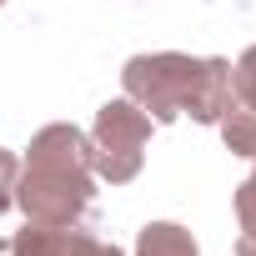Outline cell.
Wrapping results in <instances>:
<instances>
[{"mask_svg": "<svg viewBox=\"0 0 256 256\" xmlns=\"http://www.w3.org/2000/svg\"><path fill=\"white\" fill-rule=\"evenodd\" d=\"M120 86L161 126H171L181 116L216 126L236 100L231 96V60H221V56H176V50L131 56L120 70Z\"/></svg>", "mask_w": 256, "mask_h": 256, "instance_id": "6da1fadb", "label": "cell"}, {"mask_svg": "<svg viewBox=\"0 0 256 256\" xmlns=\"http://www.w3.org/2000/svg\"><path fill=\"white\" fill-rule=\"evenodd\" d=\"M96 196V161H90V136L76 126L56 120L30 136L26 166L16 176V206L26 221L40 226H76Z\"/></svg>", "mask_w": 256, "mask_h": 256, "instance_id": "7a4b0ae2", "label": "cell"}, {"mask_svg": "<svg viewBox=\"0 0 256 256\" xmlns=\"http://www.w3.org/2000/svg\"><path fill=\"white\" fill-rule=\"evenodd\" d=\"M146 141H151V116L126 96V100H106L96 110V126H90V161H96V176L110 181V186H126L136 181L141 166H146Z\"/></svg>", "mask_w": 256, "mask_h": 256, "instance_id": "3957f363", "label": "cell"}, {"mask_svg": "<svg viewBox=\"0 0 256 256\" xmlns=\"http://www.w3.org/2000/svg\"><path fill=\"white\" fill-rule=\"evenodd\" d=\"M10 256H126L116 241H100L76 226H40L30 221L26 231L10 236Z\"/></svg>", "mask_w": 256, "mask_h": 256, "instance_id": "277c9868", "label": "cell"}, {"mask_svg": "<svg viewBox=\"0 0 256 256\" xmlns=\"http://www.w3.org/2000/svg\"><path fill=\"white\" fill-rule=\"evenodd\" d=\"M136 256H201V251H196V241H191L186 226H176V221H151V226H141V236H136Z\"/></svg>", "mask_w": 256, "mask_h": 256, "instance_id": "5b68a950", "label": "cell"}, {"mask_svg": "<svg viewBox=\"0 0 256 256\" xmlns=\"http://www.w3.org/2000/svg\"><path fill=\"white\" fill-rule=\"evenodd\" d=\"M216 126H221V136H226V146H231L236 156L256 161V110H246V106L231 100V110H226Z\"/></svg>", "mask_w": 256, "mask_h": 256, "instance_id": "8992f818", "label": "cell"}, {"mask_svg": "<svg viewBox=\"0 0 256 256\" xmlns=\"http://www.w3.org/2000/svg\"><path fill=\"white\" fill-rule=\"evenodd\" d=\"M236 216H241V236H236V256H256V171L236 186Z\"/></svg>", "mask_w": 256, "mask_h": 256, "instance_id": "52a82bcc", "label": "cell"}, {"mask_svg": "<svg viewBox=\"0 0 256 256\" xmlns=\"http://www.w3.org/2000/svg\"><path fill=\"white\" fill-rule=\"evenodd\" d=\"M231 96H236V106L256 110V46L231 66Z\"/></svg>", "mask_w": 256, "mask_h": 256, "instance_id": "ba28073f", "label": "cell"}, {"mask_svg": "<svg viewBox=\"0 0 256 256\" xmlns=\"http://www.w3.org/2000/svg\"><path fill=\"white\" fill-rule=\"evenodd\" d=\"M16 176H20L16 151H6V146H0V211H10V201H16Z\"/></svg>", "mask_w": 256, "mask_h": 256, "instance_id": "9c48e42d", "label": "cell"}, {"mask_svg": "<svg viewBox=\"0 0 256 256\" xmlns=\"http://www.w3.org/2000/svg\"><path fill=\"white\" fill-rule=\"evenodd\" d=\"M0 6H6V0H0Z\"/></svg>", "mask_w": 256, "mask_h": 256, "instance_id": "30bf717a", "label": "cell"}]
</instances>
